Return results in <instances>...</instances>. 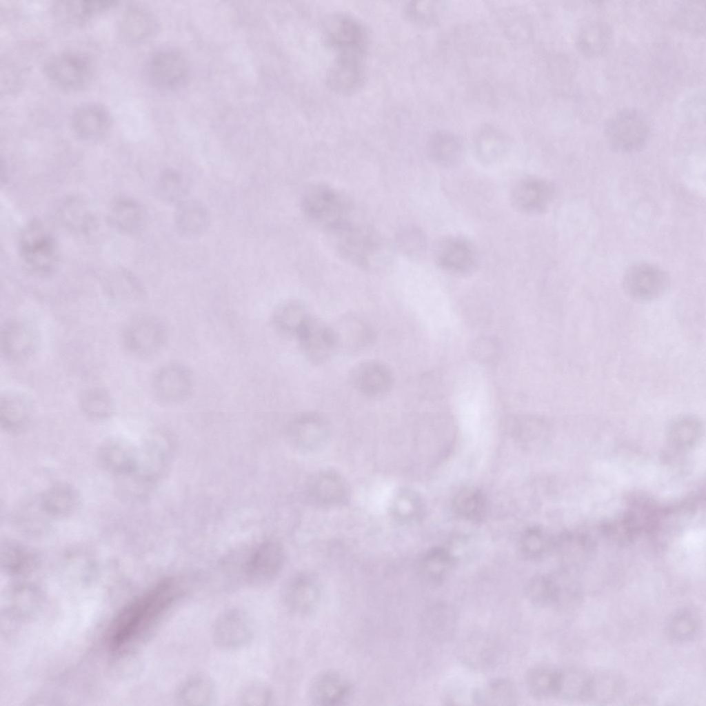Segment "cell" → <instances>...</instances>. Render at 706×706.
<instances>
[{"label": "cell", "mask_w": 706, "mask_h": 706, "mask_svg": "<svg viewBox=\"0 0 706 706\" xmlns=\"http://www.w3.org/2000/svg\"><path fill=\"white\" fill-rule=\"evenodd\" d=\"M19 250L26 266L35 274H48L57 267V241L49 229L38 219L32 220L22 230Z\"/></svg>", "instance_id": "obj_3"}, {"label": "cell", "mask_w": 706, "mask_h": 706, "mask_svg": "<svg viewBox=\"0 0 706 706\" xmlns=\"http://www.w3.org/2000/svg\"><path fill=\"white\" fill-rule=\"evenodd\" d=\"M147 76L156 87L173 90L186 82L189 68L184 56L179 52L164 49L154 52L146 65Z\"/></svg>", "instance_id": "obj_9"}, {"label": "cell", "mask_w": 706, "mask_h": 706, "mask_svg": "<svg viewBox=\"0 0 706 706\" xmlns=\"http://www.w3.org/2000/svg\"><path fill=\"white\" fill-rule=\"evenodd\" d=\"M361 57L339 54L327 74L330 87L341 93L352 92L361 85L363 79Z\"/></svg>", "instance_id": "obj_31"}, {"label": "cell", "mask_w": 706, "mask_h": 706, "mask_svg": "<svg viewBox=\"0 0 706 706\" xmlns=\"http://www.w3.org/2000/svg\"><path fill=\"white\" fill-rule=\"evenodd\" d=\"M216 692L212 682L204 676H195L186 681L177 693L181 705L205 706L216 701Z\"/></svg>", "instance_id": "obj_37"}, {"label": "cell", "mask_w": 706, "mask_h": 706, "mask_svg": "<svg viewBox=\"0 0 706 706\" xmlns=\"http://www.w3.org/2000/svg\"><path fill=\"white\" fill-rule=\"evenodd\" d=\"M166 331L163 323L150 316H140L128 321L122 333L126 350L139 357H147L163 347Z\"/></svg>", "instance_id": "obj_8"}, {"label": "cell", "mask_w": 706, "mask_h": 706, "mask_svg": "<svg viewBox=\"0 0 706 706\" xmlns=\"http://www.w3.org/2000/svg\"><path fill=\"white\" fill-rule=\"evenodd\" d=\"M396 243L400 250L407 255L416 256L422 253L426 246L425 234L419 228L406 226L396 234Z\"/></svg>", "instance_id": "obj_50"}, {"label": "cell", "mask_w": 706, "mask_h": 706, "mask_svg": "<svg viewBox=\"0 0 706 706\" xmlns=\"http://www.w3.org/2000/svg\"><path fill=\"white\" fill-rule=\"evenodd\" d=\"M623 677L612 670H600L590 673L587 700L607 703L617 698L623 692Z\"/></svg>", "instance_id": "obj_34"}, {"label": "cell", "mask_w": 706, "mask_h": 706, "mask_svg": "<svg viewBox=\"0 0 706 706\" xmlns=\"http://www.w3.org/2000/svg\"><path fill=\"white\" fill-rule=\"evenodd\" d=\"M319 587L314 578L301 575L293 577L285 585L283 597L286 606L294 612L305 614L316 605Z\"/></svg>", "instance_id": "obj_28"}, {"label": "cell", "mask_w": 706, "mask_h": 706, "mask_svg": "<svg viewBox=\"0 0 706 706\" xmlns=\"http://www.w3.org/2000/svg\"><path fill=\"white\" fill-rule=\"evenodd\" d=\"M495 130L483 132L478 139L477 149L483 160L490 162L500 157L505 152V140Z\"/></svg>", "instance_id": "obj_49"}, {"label": "cell", "mask_w": 706, "mask_h": 706, "mask_svg": "<svg viewBox=\"0 0 706 706\" xmlns=\"http://www.w3.org/2000/svg\"><path fill=\"white\" fill-rule=\"evenodd\" d=\"M306 490L307 495L312 503L324 507L345 503L350 496L347 482L332 470L314 474L307 483Z\"/></svg>", "instance_id": "obj_19"}, {"label": "cell", "mask_w": 706, "mask_h": 706, "mask_svg": "<svg viewBox=\"0 0 706 706\" xmlns=\"http://www.w3.org/2000/svg\"><path fill=\"white\" fill-rule=\"evenodd\" d=\"M94 64L86 54L79 52H63L46 61L43 72L55 87L65 91L85 88L94 76Z\"/></svg>", "instance_id": "obj_5"}, {"label": "cell", "mask_w": 706, "mask_h": 706, "mask_svg": "<svg viewBox=\"0 0 706 706\" xmlns=\"http://www.w3.org/2000/svg\"><path fill=\"white\" fill-rule=\"evenodd\" d=\"M430 629L438 639L447 640L455 629V616L448 606L439 605L433 608L429 616Z\"/></svg>", "instance_id": "obj_48"}, {"label": "cell", "mask_w": 706, "mask_h": 706, "mask_svg": "<svg viewBox=\"0 0 706 706\" xmlns=\"http://www.w3.org/2000/svg\"><path fill=\"white\" fill-rule=\"evenodd\" d=\"M0 343L1 352L7 359L13 361L26 360L37 349L38 332L29 322L12 320L1 330Z\"/></svg>", "instance_id": "obj_15"}, {"label": "cell", "mask_w": 706, "mask_h": 706, "mask_svg": "<svg viewBox=\"0 0 706 706\" xmlns=\"http://www.w3.org/2000/svg\"><path fill=\"white\" fill-rule=\"evenodd\" d=\"M330 44L339 51V54L362 57L366 45L363 28L355 19L336 15L328 21L325 28Z\"/></svg>", "instance_id": "obj_18"}, {"label": "cell", "mask_w": 706, "mask_h": 706, "mask_svg": "<svg viewBox=\"0 0 706 706\" xmlns=\"http://www.w3.org/2000/svg\"><path fill=\"white\" fill-rule=\"evenodd\" d=\"M179 596L173 579L168 578L132 601L117 616L109 634V645L117 653L130 648L158 622Z\"/></svg>", "instance_id": "obj_1"}, {"label": "cell", "mask_w": 706, "mask_h": 706, "mask_svg": "<svg viewBox=\"0 0 706 706\" xmlns=\"http://www.w3.org/2000/svg\"><path fill=\"white\" fill-rule=\"evenodd\" d=\"M612 31L605 23L591 21L584 25L578 33L577 45L585 55L603 54L610 46Z\"/></svg>", "instance_id": "obj_35"}, {"label": "cell", "mask_w": 706, "mask_h": 706, "mask_svg": "<svg viewBox=\"0 0 706 706\" xmlns=\"http://www.w3.org/2000/svg\"><path fill=\"white\" fill-rule=\"evenodd\" d=\"M291 434L296 446L307 453L322 450L330 438L327 423L316 414H305L296 418L292 424Z\"/></svg>", "instance_id": "obj_23"}, {"label": "cell", "mask_w": 706, "mask_h": 706, "mask_svg": "<svg viewBox=\"0 0 706 706\" xmlns=\"http://www.w3.org/2000/svg\"><path fill=\"white\" fill-rule=\"evenodd\" d=\"M334 352L352 354L367 347L373 341L371 327L356 316H342L329 325Z\"/></svg>", "instance_id": "obj_16"}, {"label": "cell", "mask_w": 706, "mask_h": 706, "mask_svg": "<svg viewBox=\"0 0 706 706\" xmlns=\"http://www.w3.org/2000/svg\"><path fill=\"white\" fill-rule=\"evenodd\" d=\"M527 599L534 605H556V589L554 576L538 575L533 577L525 589Z\"/></svg>", "instance_id": "obj_47"}, {"label": "cell", "mask_w": 706, "mask_h": 706, "mask_svg": "<svg viewBox=\"0 0 706 706\" xmlns=\"http://www.w3.org/2000/svg\"><path fill=\"white\" fill-rule=\"evenodd\" d=\"M452 505L458 515L470 521H481L486 514L485 496L476 488L466 487L461 490L455 495Z\"/></svg>", "instance_id": "obj_40"}, {"label": "cell", "mask_w": 706, "mask_h": 706, "mask_svg": "<svg viewBox=\"0 0 706 706\" xmlns=\"http://www.w3.org/2000/svg\"><path fill=\"white\" fill-rule=\"evenodd\" d=\"M39 508L46 515L63 518L72 515L80 504L77 490L67 483H58L46 489L41 494Z\"/></svg>", "instance_id": "obj_25"}, {"label": "cell", "mask_w": 706, "mask_h": 706, "mask_svg": "<svg viewBox=\"0 0 706 706\" xmlns=\"http://www.w3.org/2000/svg\"><path fill=\"white\" fill-rule=\"evenodd\" d=\"M111 125V117L102 105L86 103L78 106L72 113L70 127L78 138L94 141L103 137Z\"/></svg>", "instance_id": "obj_21"}, {"label": "cell", "mask_w": 706, "mask_h": 706, "mask_svg": "<svg viewBox=\"0 0 706 706\" xmlns=\"http://www.w3.org/2000/svg\"><path fill=\"white\" fill-rule=\"evenodd\" d=\"M253 636V625L250 616L242 609L230 608L222 612L215 620L212 629L214 643L225 650L244 647Z\"/></svg>", "instance_id": "obj_11"}, {"label": "cell", "mask_w": 706, "mask_h": 706, "mask_svg": "<svg viewBox=\"0 0 706 706\" xmlns=\"http://www.w3.org/2000/svg\"><path fill=\"white\" fill-rule=\"evenodd\" d=\"M434 259L441 269L456 275L472 273L478 263L475 247L461 236H447L441 239L435 246Z\"/></svg>", "instance_id": "obj_10"}, {"label": "cell", "mask_w": 706, "mask_h": 706, "mask_svg": "<svg viewBox=\"0 0 706 706\" xmlns=\"http://www.w3.org/2000/svg\"><path fill=\"white\" fill-rule=\"evenodd\" d=\"M590 673L577 668L559 669L557 697L568 700H587Z\"/></svg>", "instance_id": "obj_38"}, {"label": "cell", "mask_w": 706, "mask_h": 706, "mask_svg": "<svg viewBox=\"0 0 706 706\" xmlns=\"http://www.w3.org/2000/svg\"><path fill=\"white\" fill-rule=\"evenodd\" d=\"M117 3L112 1H59L54 6V11L61 22L79 25L115 6Z\"/></svg>", "instance_id": "obj_33"}, {"label": "cell", "mask_w": 706, "mask_h": 706, "mask_svg": "<svg viewBox=\"0 0 706 706\" xmlns=\"http://www.w3.org/2000/svg\"><path fill=\"white\" fill-rule=\"evenodd\" d=\"M351 381L358 391L367 397H381L388 392L393 377L390 368L376 361L359 363L352 370Z\"/></svg>", "instance_id": "obj_22"}, {"label": "cell", "mask_w": 706, "mask_h": 706, "mask_svg": "<svg viewBox=\"0 0 706 706\" xmlns=\"http://www.w3.org/2000/svg\"><path fill=\"white\" fill-rule=\"evenodd\" d=\"M174 225L178 234L186 239L201 236L208 229L211 217L204 203L196 199H185L177 203Z\"/></svg>", "instance_id": "obj_24"}, {"label": "cell", "mask_w": 706, "mask_h": 706, "mask_svg": "<svg viewBox=\"0 0 706 706\" xmlns=\"http://www.w3.org/2000/svg\"><path fill=\"white\" fill-rule=\"evenodd\" d=\"M625 293L638 301H650L660 297L669 285L667 274L657 265L638 262L630 265L623 279Z\"/></svg>", "instance_id": "obj_7"}, {"label": "cell", "mask_w": 706, "mask_h": 706, "mask_svg": "<svg viewBox=\"0 0 706 706\" xmlns=\"http://www.w3.org/2000/svg\"><path fill=\"white\" fill-rule=\"evenodd\" d=\"M559 669L545 667L532 669L527 676V687L534 698L540 700L557 697Z\"/></svg>", "instance_id": "obj_42"}, {"label": "cell", "mask_w": 706, "mask_h": 706, "mask_svg": "<svg viewBox=\"0 0 706 706\" xmlns=\"http://www.w3.org/2000/svg\"><path fill=\"white\" fill-rule=\"evenodd\" d=\"M31 400L19 393H6L0 397V424L8 433L23 431L29 423L32 414Z\"/></svg>", "instance_id": "obj_27"}, {"label": "cell", "mask_w": 706, "mask_h": 706, "mask_svg": "<svg viewBox=\"0 0 706 706\" xmlns=\"http://www.w3.org/2000/svg\"><path fill=\"white\" fill-rule=\"evenodd\" d=\"M423 503L420 496L410 489L400 490L394 498L391 512L396 520L410 524L418 521L423 513Z\"/></svg>", "instance_id": "obj_43"}, {"label": "cell", "mask_w": 706, "mask_h": 706, "mask_svg": "<svg viewBox=\"0 0 706 706\" xmlns=\"http://www.w3.org/2000/svg\"><path fill=\"white\" fill-rule=\"evenodd\" d=\"M272 700L270 689L261 683L248 685L241 692L240 701L242 705L250 706H264Z\"/></svg>", "instance_id": "obj_54"}, {"label": "cell", "mask_w": 706, "mask_h": 706, "mask_svg": "<svg viewBox=\"0 0 706 706\" xmlns=\"http://www.w3.org/2000/svg\"><path fill=\"white\" fill-rule=\"evenodd\" d=\"M329 232L340 254L361 267H369L382 250L381 240L373 231L350 221Z\"/></svg>", "instance_id": "obj_6"}, {"label": "cell", "mask_w": 706, "mask_h": 706, "mask_svg": "<svg viewBox=\"0 0 706 706\" xmlns=\"http://www.w3.org/2000/svg\"><path fill=\"white\" fill-rule=\"evenodd\" d=\"M79 406L88 418L100 421L110 418L114 412V401L110 394L103 388H90L81 394Z\"/></svg>", "instance_id": "obj_36"}, {"label": "cell", "mask_w": 706, "mask_h": 706, "mask_svg": "<svg viewBox=\"0 0 706 706\" xmlns=\"http://www.w3.org/2000/svg\"><path fill=\"white\" fill-rule=\"evenodd\" d=\"M698 628V618L694 612L687 608L674 612L666 623L667 635L677 641H685L693 638Z\"/></svg>", "instance_id": "obj_46"}, {"label": "cell", "mask_w": 706, "mask_h": 706, "mask_svg": "<svg viewBox=\"0 0 706 706\" xmlns=\"http://www.w3.org/2000/svg\"><path fill=\"white\" fill-rule=\"evenodd\" d=\"M63 219L73 228L84 231L92 223V216L81 203L70 201L63 206Z\"/></svg>", "instance_id": "obj_52"}, {"label": "cell", "mask_w": 706, "mask_h": 706, "mask_svg": "<svg viewBox=\"0 0 706 706\" xmlns=\"http://www.w3.org/2000/svg\"><path fill=\"white\" fill-rule=\"evenodd\" d=\"M152 387L157 400L164 403H175L185 400L190 394L192 379L183 366L168 365L154 376Z\"/></svg>", "instance_id": "obj_17"}, {"label": "cell", "mask_w": 706, "mask_h": 706, "mask_svg": "<svg viewBox=\"0 0 706 706\" xmlns=\"http://www.w3.org/2000/svg\"><path fill=\"white\" fill-rule=\"evenodd\" d=\"M188 178L174 168L163 170L157 181V192L163 201L176 204L184 200L190 191Z\"/></svg>", "instance_id": "obj_39"}, {"label": "cell", "mask_w": 706, "mask_h": 706, "mask_svg": "<svg viewBox=\"0 0 706 706\" xmlns=\"http://www.w3.org/2000/svg\"><path fill=\"white\" fill-rule=\"evenodd\" d=\"M157 23L154 16L145 8L132 5L124 10L118 23V33L129 43H138L148 39L155 32Z\"/></svg>", "instance_id": "obj_26"}, {"label": "cell", "mask_w": 706, "mask_h": 706, "mask_svg": "<svg viewBox=\"0 0 706 706\" xmlns=\"http://www.w3.org/2000/svg\"><path fill=\"white\" fill-rule=\"evenodd\" d=\"M97 459L104 470L125 478L137 470L138 450L124 438L111 437L99 445Z\"/></svg>", "instance_id": "obj_13"}, {"label": "cell", "mask_w": 706, "mask_h": 706, "mask_svg": "<svg viewBox=\"0 0 706 706\" xmlns=\"http://www.w3.org/2000/svg\"><path fill=\"white\" fill-rule=\"evenodd\" d=\"M305 356L312 363L325 362L334 352L329 325L310 316L296 336Z\"/></svg>", "instance_id": "obj_20"}, {"label": "cell", "mask_w": 706, "mask_h": 706, "mask_svg": "<svg viewBox=\"0 0 706 706\" xmlns=\"http://www.w3.org/2000/svg\"><path fill=\"white\" fill-rule=\"evenodd\" d=\"M310 316L305 305L297 300L281 303L274 315L276 327L283 332L296 336L298 332Z\"/></svg>", "instance_id": "obj_41"}, {"label": "cell", "mask_w": 706, "mask_h": 706, "mask_svg": "<svg viewBox=\"0 0 706 706\" xmlns=\"http://www.w3.org/2000/svg\"><path fill=\"white\" fill-rule=\"evenodd\" d=\"M351 686L342 675L335 672H325L314 678L310 687V696L314 704L319 705H338L347 700Z\"/></svg>", "instance_id": "obj_30"}, {"label": "cell", "mask_w": 706, "mask_h": 706, "mask_svg": "<svg viewBox=\"0 0 706 706\" xmlns=\"http://www.w3.org/2000/svg\"><path fill=\"white\" fill-rule=\"evenodd\" d=\"M498 347V343L494 338L485 337L474 342L472 352L478 359L489 362L496 357Z\"/></svg>", "instance_id": "obj_55"}, {"label": "cell", "mask_w": 706, "mask_h": 706, "mask_svg": "<svg viewBox=\"0 0 706 706\" xmlns=\"http://www.w3.org/2000/svg\"><path fill=\"white\" fill-rule=\"evenodd\" d=\"M427 151L434 163L450 168L460 163L463 154V145L460 137L454 133L438 130L429 138Z\"/></svg>", "instance_id": "obj_32"}, {"label": "cell", "mask_w": 706, "mask_h": 706, "mask_svg": "<svg viewBox=\"0 0 706 706\" xmlns=\"http://www.w3.org/2000/svg\"><path fill=\"white\" fill-rule=\"evenodd\" d=\"M545 547V536L542 531L538 528L527 530L521 538V551L525 557L535 558L540 556L544 552Z\"/></svg>", "instance_id": "obj_53"}, {"label": "cell", "mask_w": 706, "mask_h": 706, "mask_svg": "<svg viewBox=\"0 0 706 706\" xmlns=\"http://www.w3.org/2000/svg\"><path fill=\"white\" fill-rule=\"evenodd\" d=\"M454 561V556L447 549L434 547L427 551L421 560L422 573L427 579L438 583L450 571Z\"/></svg>", "instance_id": "obj_44"}, {"label": "cell", "mask_w": 706, "mask_h": 706, "mask_svg": "<svg viewBox=\"0 0 706 706\" xmlns=\"http://www.w3.org/2000/svg\"><path fill=\"white\" fill-rule=\"evenodd\" d=\"M482 705H514L517 700L516 687L507 679L492 681L476 695Z\"/></svg>", "instance_id": "obj_45"}, {"label": "cell", "mask_w": 706, "mask_h": 706, "mask_svg": "<svg viewBox=\"0 0 706 706\" xmlns=\"http://www.w3.org/2000/svg\"><path fill=\"white\" fill-rule=\"evenodd\" d=\"M301 207L308 219L328 231L349 221V200L330 185L316 183L310 186L302 196Z\"/></svg>", "instance_id": "obj_2"}, {"label": "cell", "mask_w": 706, "mask_h": 706, "mask_svg": "<svg viewBox=\"0 0 706 706\" xmlns=\"http://www.w3.org/2000/svg\"><path fill=\"white\" fill-rule=\"evenodd\" d=\"M554 196V185L548 181L528 176L516 183L510 192L514 207L521 212L536 214L544 212Z\"/></svg>", "instance_id": "obj_14"}, {"label": "cell", "mask_w": 706, "mask_h": 706, "mask_svg": "<svg viewBox=\"0 0 706 706\" xmlns=\"http://www.w3.org/2000/svg\"><path fill=\"white\" fill-rule=\"evenodd\" d=\"M705 5L702 2H689L679 8L678 22L683 28L700 33L704 29Z\"/></svg>", "instance_id": "obj_51"}, {"label": "cell", "mask_w": 706, "mask_h": 706, "mask_svg": "<svg viewBox=\"0 0 706 706\" xmlns=\"http://www.w3.org/2000/svg\"><path fill=\"white\" fill-rule=\"evenodd\" d=\"M605 137L609 146L619 152H632L643 148L650 134L645 114L638 109L626 108L614 113L606 122Z\"/></svg>", "instance_id": "obj_4"}, {"label": "cell", "mask_w": 706, "mask_h": 706, "mask_svg": "<svg viewBox=\"0 0 706 706\" xmlns=\"http://www.w3.org/2000/svg\"><path fill=\"white\" fill-rule=\"evenodd\" d=\"M283 563L282 547L274 541L265 542L258 546L244 563V579L252 586L266 585L277 577Z\"/></svg>", "instance_id": "obj_12"}, {"label": "cell", "mask_w": 706, "mask_h": 706, "mask_svg": "<svg viewBox=\"0 0 706 706\" xmlns=\"http://www.w3.org/2000/svg\"><path fill=\"white\" fill-rule=\"evenodd\" d=\"M146 212L136 200L123 197L117 199L110 208L108 219L110 225L121 232L139 233L146 223Z\"/></svg>", "instance_id": "obj_29"}]
</instances>
